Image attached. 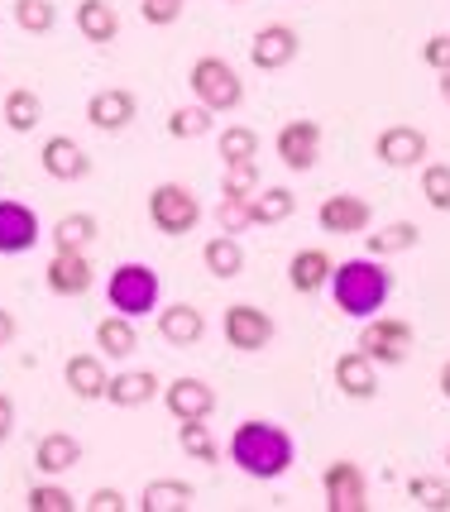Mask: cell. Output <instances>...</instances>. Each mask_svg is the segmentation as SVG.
I'll return each instance as SVG.
<instances>
[{
  "label": "cell",
  "instance_id": "cell-41",
  "mask_svg": "<svg viewBox=\"0 0 450 512\" xmlns=\"http://www.w3.org/2000/svg\"><path fill=\"white\" fill-rule=\"evenodd\" d=\"M187 10V0H139V15H144V24H178V15Z\"/></svg>",
  "mask_w": 450,
  "mask_h": 512
},
{
  "label": "cell",
  "instance_id": "cell-19",
  "mask_svg": "<svg viewBox=\"0 0 450 512\" xmlns=\"http://www.w3.org/2000/svg\"><path fill=\"white\" fill-rule=\"evenodd\" d=\"M158 335L168 340V345H197L206 335V316L192 307V302H173L168 312H158Z\"/></svg>",
  "mask_w": 450,
  "mask_h": 512
},
{
  "label": "cell",
  "instance_id": "cell-7",
  "mask_svg": "<svg viewBox=\"0 0 450 512\" xmlns=\"http://www.w3.org/2000/svg\"><path fill=\"white\" fill-rule=\"evenodd\" d=\"M360 350L374 364H403L407 350H412V326L398 321V316H379L360 331Z\"/></svg>",
  "mask_w": 450,
  "mask_h": 512
},
{
  "label": "cell",
  "instance_id": "cell-47",
  "mask_svg": "<svg viewBox=\"0 0 450 512\" xmlns=\"http://www.w3.org/2000/svg\"><path fill=\"white\" fill-rule=\"evenodd\" d=\"M446 465H450V450H446Z\"/></svg>",
  "mask_w": 450,
  "mask_h": 512
},
{
  "label": "cell",
  "instance_id": "cell-26",
  "mask_svg": "<svg viewBox=\"0 0 450 512\" xmlns=\"http://www.w3.org/2000/svg\"><path fill=\"white\" fill-rule=\"evenodd\" d=\"M154 393H158V379L149 369H125V374H115V379L106 383V398H111L115 407H144Z\"/></svg>",
  "mask_w": 450,
  "mask_h": 512
},
{
  "label": "cell",
  "instance_id": "cell-6",
  "mask_svg": "<svg viewBox=\"0 0 450 512\" xmlns=\"http://www.w3.org/2000/svg\"><path fill=\"white\" fill-rule=\"evenodd\" d=\"M321 493H326V508L331 512H364L369 508V484H364V469L355 460H336L321 474Z\"/></svg>",
  "mask_w": 450,
  "mask_h": 512
},
{
  "label": "cell",
  "instance_id": "cell-13",
  "mask_svg": "<svg viewBox=\"0 0 450 512\" xmlns=\"http://www.w3.org/2000/svg\"><path fill=\"white\" fill-rule=\"evenodd\" d=\"M163 407L178 417V422H206L216 412V393L202 379H173L163 388Z\"/></svg>",
  "mask_w": 450,
  "mask_h": 512
},
{
  "label": "cell",
  "instance_id": "cell-12",
  "mask_svg": "<svg viewBox=\"0 0 450 512\" xmlns=\"http://www.w3.org/2000/svg\"><path fill=\"white\" fill-rule=\"evenodd\" d=\"M316 221H321V230H326V235H360V230H369L374 211H369V201H364V197L340 192V197H326V201H321Z\"/></svg>",
  "mask_w": 450,
  "mask_h": 512
},
{
  "label": "cell",
  "instance_id": "cell-9",
  "mask_svg": "<svg viewBox=\"0 0 450 512\" xmlns=\"http://www.w3.org/2000/svg\"><path fill=\"white\" fill-rule=\"evenodd\" d=\"M297 48H302V39H297L293 24H264L249 44V63L259 72H278V67H288L297 58Z\"/></svg>",
  "mask_w": 450,
  "mask_h": 512
},
{
  "label": "cell",
  "instance_id": "cell-39",
  "mask_svg": "<svg viewBox=\"0 0 450 512\" xmlns=\"http://www.w3.org/2000/svg\"><path fill=\"white\" fill-rule=\"evenodd\" d=\"M24 508L29 512H72L77 503H72V493L63 489V484H34L29 498H24Z\"/></svg>",
  "mask_w": 450,
  "mask_h": 512
},
{
  "label": "cell",
  "instance_id": "cell-44",
  "mask_svg": "<svg viewBox=\"0 0 450 512\" xmlns=\"http://www.w3.org/2000/svg\"><path fill=\"white\" fill-rule=\"evenodd\" d=\"M10 431H15V402L0 393V441H10Z\"/></svg>",
  "mask_w": 450,
  "mask_h": 512
},
{
  "label": "cell",
  "instance_id": "cell-36",
  "mask_svg": "<svg viewBox=\"0 0 450 512\" xmlns=\"http://www.w3.org/2000/svg\"><path fill=\"white\" fill-rule=\"evenodd\" d=\"M206 130H211V111L206 106H178L168 115V134L173 139H202Z\"/></svg>",
  "mask_w": 450,
  "mask_h": 512
},
{
  "label": "cell",
  "instance_id": "cell-20",
  "mask_svg": "<svg viewBox=\"0 0 450 512\" xmlns=\"http://www.w3.org/2000/svg\"><path fill=\"white\" fill-rule=\"evenodd\" d=\"M63 379H68V388L82 402H96V398H106V383H111V374H106L101 355H72L68 364H63Z\"/></svg>",
  "mask_w": 450,
  "mask_h": 512
},
{
  "label": "cell",
  "instance_id": "cell-32",
  "mask_svg": "<svg viewBox=\"0 0 450 512\" xmlns=\"http://www.w3.org/2000/svg\"><path fill=\"white\" fill-rule=\"evenodd\" d=\"M407 498L427 512H446L450 508V484L446 479H431V474H417V479H407Z\"/></svg>",
  "mask_w": 450,
  "mask_h": 512
},
{
  "label": "cell",
  "instance_id": "cell-16",
  "mask_svg": "<svg viewBox=\"0 0 450 512\" xmlns=\"http://www.w3.org/2000/svg\"><path fill=\"white\" fill-rule=\"evenodd\" d=\"M39 163H44L48 178H58V182H77L91 173V158L82 154V144L68 139V134H53L44 144V154H39Z\"/></svg>",
  "mask_w": 450,
  "mask_h": 512
},
{
  "label": "cell",
  "instance_id": "cell-10",
  "mask_svg": "<svg viewBox=\"0 0 450 512\" xmlns=\"http://www.w3.org/2000/svg\"><path fill=\"white\" fill-rule=\"evenodd\" d=\"M39 245V216L34 206L15 197H0V254H29Z\"/></svg>",
  "mask_w": 450,
  "mask_h": 512
},
{
  "label": "cell",
  "instance_id": "cell-3",
  "mask_svg": "<svg viewBox=\"0 0 450 512\" xmlns=\"http://www.w3.org/2000/svg\"><path fill=\"white\" fill-rule=\"evenodd\" d=\"M106 302L120 316H149L158 307V273L149 264H120L111 268V283H106Z\"/></svg>",
  "mask_w": 450,
  "mask_h": 512
},
{
  "label": "cell",
  "instance_id": "cell-8",
  "mask_svg": "<svg viewBox=\"0 0 450 512\" xmlns=\"http://www.w3.org/2000/svg\"><path fill=\"white\" fill-rule=\"evenodd\" d=\"M225 340H230V350L254 355L273 340V316L249 307V302H235V307H225Z\"/></svg>",
  "mask_w": 450,
  "mask_h": 512
},
{
  "label": "cell",
  "instance_id": "cell-23",
  "mask_svg": "<svg viewBox=\"0 0 450 512\" xmlns=\"http://www.w3.org/2000/svg\"><path fill=\"white\" fill-rule=\"evenodd\" d=\"M192 503H197V489L182 484V479H154L139 493V508L144 512H187Z\"/></svg>",
  "mask_w": 450,
  "mask_h": 512
},
{
  "label": "cell",
  "instance_id": "cell-37",
  "mask_svg": "<svg viewBox=\"0 0 450 512\" xmlns=\"http://www.w3.org/2000/svg\"><path fill=\"white\" fill-rule=\"evenodd\" d=\"M422 197L431 211H450V163H427L422 168Z\"/></svg>",
  "mask_w": 450,
  "mask_h": 512
},
{
  "label": "cell",
  "instance_id": "cell-25",
  "mask_svg": "<svg viewBox=\"0 0 450 512\" xmlns=\"http://www.w3.org/2000/svg\"><path fill=\"white\" fill-rule=\"evenodd\" d=\"M96 345H101V355L111 359H130L139 350V335H135V321L130 316H101V326H96Z\"/></svg>",
  "mask_w": 450,
  "mask_h": 512
},
{
  "label": "cell",
  "instance_id": "cell-27",
  "mask_svg": "<svg viewBox=\"0 0 450 512\" xmlns=\"http://www.w3.org/2000/svg\"><path fill=\"white\" fill-rule=\"evenodd\" d=\"M417 240H422V230H417L412 221L379 225L374 235H364V245H369V254H374V259H388V254H407V249H417Z\"/></svg>",
  "mask_w": 450,
  "mask_h": 512
},
{
  "label": "cell",
  "instance_id": "cell-17",
  "mask_svg": "<svg viewBox=\"0 0 450 512\" xmlns=\"http://www.w3.org/2000/svg\"><path fill=\"white\" fill-rule=\"evenodd\" d=\"M87 120L96 125V130H125L130 120H135V91H125V87H106V91H96L87 101Z\"/></svg>",
  "mask_w": 450,
  "mask_h": 512
},
{
  "label": "cell",
  "instance_id": "cell-21",
  "mask_svg": "<svg viewBox=\"0 0 450 512\" xmlns=\"http://www.w3.org/2000/svg\"><path fill=\"white\" fill-rule=\"evenodd\" d=\"M77 460H82V446H77V436H68V431H48L44 441H39V450H34V465L44 469L48 479L77 469Z\"/></svg>",
  "mask_w": 450,
  "mask_h": 512
},
{
  "label": "cell",
  "instance_id": "cell-43",
  "mask_svg": "<svg viewBox=\"0 0 450 512\" xmlns=\"http://www.w3.org/2000/svg\"><path fill=\"white\" fill-rule=\"evenodd\" d=\"M87 508L91 512H125V493L120 489H96L87 498Z\"/></svg>",
  "mask_w": 450,
  "mask_h": 512
},
{
  "label": "cell",
  "instance_id": "cell-22",
  "mask_svg": "<svg viewBox=\"0 0 450 512\" xmlns=\"http://www.w3.org/2000/svg\"><path fill=\"white\" fill-rule=\"evenodd\" d=\"M331 254L326 249H302V254H293V264H288V283H293V292H321L326 283H331Z\"/></svg>",
  "mask_w": 450,
  "mask_h": 512
},
{
  "label": "cell",
  "instance_id": "cell-35",
  "mask_svg": "<svg viewBox=\"0 0 450 512\" xmlns=\"http://www.w3.org/2000/svg\"><path fill=\"white\" fill-rule=\"evenodd\" d=\"M259 192V163L245 158V163H225L221 178V197H254Z\"/></svg>",
  "mask_w": 450,
  "mask_h": 512
},
{
  "label": "cell",
  "instance_id": "cell-31",
  "mask_svg": "<svg viewBox=\"0 0 450 512\" xmlns=\"http://www.w3.org/2000/svg\"><path fill=\"white\" fill-rule=\"evenodd\" d=\"M96 235H101L96 216H87V211H72V216H63V221L53 225V249H87Z\"/></svg>",
  "mask_w": 450,
  "mask_h": 512
},
{
  "label": "cell",
  "instance_id": "cell-45",
  "mask_svg": "<svg viewBox=\"0 0 450 512\" xmlns=\"http://www.w3.org/2000/svg\"><path fill=\"white\" fill-rule=\"evenodd\" d=\"M10 340H15V316L0 307V345H10Z\"/></svg>",
  "mask_w": 450,
  "mask_h": 512
},
{
  "label": "cell",
  "instance_id": "cell-34",
  "mask_svg": "<svg viewBox=\"0 0 450 512\" xmlns=\"http://www.w3.org/2000/svg\"><path fill=\"white\" fill-rule=\"evenodd\" d=\"M178 446L187 450L192 460H202V465H216V460H221V446H216V436H211L202 422H182Z\"/></svg>",
  "mask_w": 450,
  "mask_h": 512
},
{
  "label": "cell",
  "instance_id": "cell-15",
  "mask_svg": "<svg viewBox=\"0 0 450 512\" xmlns=\"http://www.w3.org/2000/svg\"><path fill=\"white\" fill-rule=\"evenodd\" d=\"M374 154L388 163V168H417L427 158V134L412 130V125H388L374 144Z\"/></svg>",
  "mask_w": 450,
  "mask_h": 512
},
{
  "label": "cell",
  "instance_id": "cell-30",
  "mask_svg": "<svg viewBox=\"0 0 450 512\" xmlns=\"http://www.w3.org/2000/svg\"><path fill=\"white\" fill-rule=\"evenodd\" d=\"M39 120H44V101H39L29 87H15L10 96H5V125H10L15 134H29Z\"/></svg>",
  "mask_w": 450,
  "mask_h": 512
},
{
  "label": "cell",
  "instance_id": "cell-5",
  "mask_svg": "<svg viewBox=\"0 0 450 512\" xmlns=\"http://www.w3.org/2000/svg\"><path fill=\"white\" fill-rule=\"evenodd\" d=\"M149 221L163 235H187L202 221V201L192 197V187H182V182H158L149 192Z\"/></svg>",
  "mask_w": 450,
  "mask_h": 512
},
{
  "label": "cell",
  "instance_id": "cell-11",
  "mask_svg": "<svg viewBox=\"0 0 450 512\" xmlns=\"http://www.w3.org/2000/svg\"><path fill=\"white\" fill-rule=\"evenodd\" d=\"M278 158H283L293 173L316 168V158H321V125H316V120H288V125L278 130Z\"/></svg>",
  "mask_w": 450,
  "mask_h": 512
},
{
  "label": "cell",
  "instance_id": "cell-14",
  "mask_svg": "<svg viewBox=\"0 0 450 512\" xmlns=\"http://www.w3.org/2000/svg\"><path fill=\"white\" fill-rule=\"evenodd\" d=\"M48 288L58 292V297H82L91 288V264L82 249H53V259L44 268Z\"/></svg>",
  "mask_w": 450,
  "mask_h": 512
},
{
  "label": "cell",
  "instance_id": "cell-18",
  "mask_svg": "<svg viewBox=\"0 0 450 512\" xmlns=\"http://www.w3.org/2000/svg\"><path fill=\"white\" fill-rule=\"evenodd\" d=\"M336 383L345 398L355 402H369L374 393H379V374H374V359L364 355V350H350V355L336 359Z\"/></svg>",
  "mask_w": 450,
  "mask_h": 512
},
{
  "label": "cell",
  "instance_id": "cell-38",
  "mask_svg": "<svg viewBox=\"0 0 450 512\" xmlns=\"http://www.w3.org/2000/svg\"><path fill=\"white\" fill-rule=\"evenodd\" d=\"M221 158L225 163H245V158H259V134L249 125H230L221 134Z\"/></svg>",
  "mask_w": 450,
  "mask_h": 512
},
{
  "label": "cell",
  "instance_id": "cell-1",
  "mask_svg": "<svg viewBox=\"0 0 450 512\" xmlns=\"http://www.w3.org/2000/svg\"><path fill=\"white\" fill-rule=\"evenodd\" d=\"M331 302H336L340 316H360V321H369V316L383 312V302L393 297V273L383 268V259H374V254H364V259H345V264L331 268Z\"/></svg>",
  "mask_w": 450,
  "mask_h": 512
},
{
  "label": "cell",
  "instance_id": "cell-28",
  "mask_svg": "<svg viewBox=\"0 0 450 512\" xmlns=\"http://www.w3.org/2000/svg\"><path fill=\"white\" fill-rule=\"evenodd\" d=\"M293 211H297V197L288 192V187H264V192L249 197V216H254V225H283Z\"/></svg>",
  "mask_w": 450,
  "mask_h": 512
},
{
  "label": "cell",
  "instance_id": "cell-40",
  "mask_svg": "<svg viewBox=\"0 0 450 512\" xmlns=\"http://www.w3.org/2000/svg\"><path fill=\"white\" fill-rule=\"evenodd\" d=\"M216 221H221L225 235H240L245 225H254V216H249V197H221V206H216Z\"/></svg>",
  "mask_w": 450,
  "mask_h": 512
},
{
  "label": "cell",
  "instance_id": "cell-4",
  "mask_svg": "<svg viewBox=\"0 0 450 512\" xmlns=\"http://www.w3.org/2000/svg\"><path fill=\"white\" fill-rule=\"evenodd\" d=\"M187 82H192V96H197L211 115L235 111V106L245 101V82H240V72L225 63V58H197Z\"/></svg>",
  "mask_w": 450,
  "mask_h": 512
},
{
  "label": "cell",
  "instance_id": "cell-2",
  "mask_svg": "<svg viewBox=\"0 0 450 512\" xmlns=\"http://www.w3.org/2000/svg\"><path fill=\"white\" fill-rule=\"evenodd\" d=\"M230 460L245 469L249 479H283L297 460L293 436L278 422H240L235 436H230Z\"/></svg>",
  "mask_w": 450,
  "mask_h": 512
},
{
  "label": "cell",
  "instance_id": "cell-46",
  "mask_svg": "<svg viewBox=\"0 0 450 512\" xmlns=\"http://www.w3.org/2000/svg\"><path fill=\"white\" fill-rule=\"evenodd\" d=\"M441 393H446V402H450V359L441 364Z\"/></svg>",
  "mask_w": 450,
  "mask_h": 512
},
{
  "label": "cell",
  "instance_id": "cell-24",
  "mask_svg": "<svg viewBox=\"0 0 450 512\" xmlns=\"http://www.w3.org/2000/svg\"><path fill=\"white\" fill-rule=\"evenodd\" d=\"M77 29H82L87 44H111L120 34V15H115L111 0H82L77 5Z\"/></svg>",
  "mask_w": 450,
  "mask_h": 512
},
{
  "label": "cell",
  "instance_id": "cell-29",
  "mask_svg": "<svg viewBox=\"0 0 450 512\" xmlns=\"http://www.w3.org/2000/svg\"><path fill=\"white\" fill-rule=\"evenodd\" d=\"M206 259V273H216V278H240V268H245V249H240V240L235 235H216V240H206L202 249Z\"/></svg>",
  "mask_w": 450,
  "mask_h": 512
},
{
  "label": "cell",
  "instance_id": "cell-33",
  "mask_svg": "<svg viewBox=\"0 0 450 512\" xmlns=\"http://www.w3.org/2000/svg\"><path fill=\"white\" fill-rule=\"evenodd\" d=\"M15 24L24 34H53L58 10H53V0H15Z\"/></svg>",
  "mask_w": 450,
  "mask_h": 512
},
{
  "label": "cell",
  "instance_id": "cell-42",
  "mask_svg": "<svg viewBox=\"0 0 450 512\" xmlns=\"http://www.w3.org/2000/svg\"><path fill=\"white\" fill-rule=\"evenodd\" d=\"M422 63L436 67V72H450V34H431L422 44Z\"/></svg>",
  "mask_w": 450,
  "mask_h": 512
}]
</instances>
